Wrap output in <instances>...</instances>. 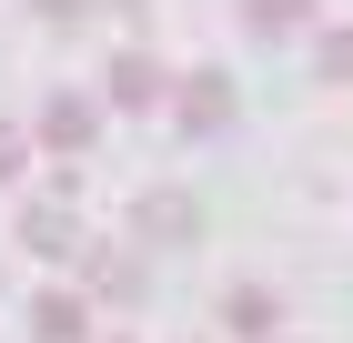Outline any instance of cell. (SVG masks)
I'll list each match as a JSON object with an SVG mask.
<instances>
[{"mask_svg":"<svg viewBox=\"0 0 353 343\" xmlns=\"http://www.w3.org/2000/svg\"><path fill=\"white\" fill-rule=\"evenodd\" d=\"M21 152H30V141L10 132V121H0V182H10V172H21Z\"/></svg>","mask_w":353,"mask_h":343,"instance_id":"cell-11","label":"cell"},{"mask_svg":"<svg viewBox=\"0 0 353 343\" xmlns=\"http://www.w3.org/2000/svg\"><path fill=\"white\" fill-rule=\"evenodd\" d=\"M111 101H121V111H162L172 101V71L141 61V51H121V61H111Z\"/></svg>","mask_w":353,"mask_h":343,"instance_id":"cell-6","label":"cell"},{"mask_svg":"<svg viewBox=\"0 0 353 343\" xmlns=\"http://www.w3.org/2000/svg\"><path fill=\"white\" fill-rule=\"evenodd\" d=\"M222 333H232V343H272V333H283V293H272V283H232V293H222Z\"/></svg>","mask_w":353,"mask_h":343,"instance_id":"cell-2","label":"cell"},{"mask_svg":"<svg viewBox=\"0 0 353 343\" xmlns=\"http://www.w3.org/2000/svg\"><path fill=\"white\" fill-rule=\"evenodd\" d=\"M323 71H333V81H353V30H333V41H323Z\"/></svg>","mask_w":353,"mask_h":343,"instance_id":"cell-10","label":"cell"},{"mask_svg":"<svg viewBox=\"0 0 353 343\" xmlns=\"http://www.w3.org/2000/svg\"><path fill=\"white\" fill-rule=\"evenodd\" d=\"M303 21V0H252V30H293Z\"/></svg>","mask_w":353,"mask_h":343,"instance_id":"cell-9","label":"cell"},{"mask_svg":"<svg viewBox=\"0 0 353 343\" xmlns=\"http://www.w3.org/2000/svg\"><path fill=\"white\" fill-rule=\"evenodd\" d=\"M172 91H182V132H222V121H232V81L222 71H192V81H172Z\"/></svg>","mask_w":353,"mask_h":343,"instance_id":"cell-5","label":"cell"},{"mask_svg":"<svg viewBox=\"0 0 353 343\" xmlns=\"http://www.w3.org/2000/svg\"><path fill=\"white\" fill-rule=\"evenodd\" d=\"M272 343H283V333H272Z\"/></svg>","mask_w":353,"mask_h":343,"instance_id":"cell-13","label":"cell"},{"mask_svg":"<svg viewBox=\"0 0 353 343\" xmlns=\"http://www.w3.org/2000/svg\"><path fill=\"white\" fill-rule=\"evenodd\" d=\"M30 333L41 343H91V293H30Z\"/></svg>","mask_w":353,"mask_h":343,"instance_id":"cell-4","label":"cell"},{"mask_svg":"<svg viewBox=\"0 0 353 343\" xmlns=\"http://www.w3.org/2000/svg\"><path fill=\"white\" fill-rule=\"evenodd\" d=\"M21 253L71 263V253H81V212H71V202H30V212H21Z\"/></svg>","mask_w":353,"mask_h":343,"instance_id":"cell-3","label":"cell"},{"mask_svg":"<svg viewBox=\"0 0 353 343\" xmlns=\"http://www.w3.org/2000/svg\"><path fill=\"white\" fill-rule=\"evenodd\" d=\"M71 263H81V283L101 293V303H141V263L132 253H71Z\"/></svg>","mask_w":353,"mask_h":343,"instance_id":"cell-7","label":"cell"},{"mask_svg":"<svg viewBox=\"0 0 353 343\" xmlns=\"http://www.w3.org/2000/svg\"><path fill=\"white\" fill-rule=\"evenodd\" d=\"M91 132H101V111H91V101H51V111H41V141H51V152H81Z\"/></svg>","mask_w":353,"mask_h":343,"instance_id":"cell-8","label":"cell"},{"mask_svg":"<svg viewBox=\"0 0 353 343\" xmlns=\"http://www.w3.org/2000/svg\"><path fill=\"white\" fill-rule=\"evenodd\" d=\"M132 233L152 242V253H182V242L202 233V212H192V192H141V202H132Z\"/></svg>","mask_w":353,"mask_h":343,"instance_id":"cell-1","label":"cell"},{"mask_svg":"<svg viewBox=\"0 0 353 343\" xmlns=\"http://www.w3.org/2000/svg\"><path fill=\"white\" fill-rule=\"evenodd\" d=\"M41 10H51V21H81V10H91V0H41Z\"/></svg>","mask_w":353,"mask_h":343,"instance_id":"cell-12","label":"cell"}]
</instances>
